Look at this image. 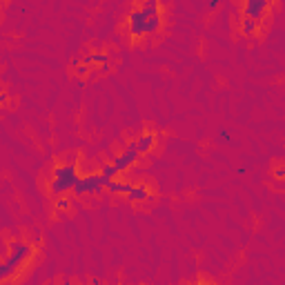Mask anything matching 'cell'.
<instances>
[{
  "label": "cell",
  "mask_w": 285,
  "mask_h": 285,
  "mask_svg": "<svg viewBox=\"0 0 285 285\" xmlns=\"http://www.w3.org/2000/svg\"><path fill=\"white\" fill-rule=\"evenodd\" d=\"M109 180L103 178L101 172H94V174H87V176H80L78 185L74 190V196H89V194H98L103 187H107Z\"/></svg>",
  "instance_id": "obj_4"
},
{
  "label": "cell",
  "mask_w": 285,
  "mask_h": 285,
  "mask_svg": "<svg viewBox=\"0 0 285 285\" xmlns=\"http://www.w3.org/2000/svg\"><path fill=\"white\" fill-rule=\"evenodd\" d=\"M269 9V2L265 0H245L243 2V18H252V20H259L265 16V11Z\"/></svg>",
  "instance_id": "obj_6"
},
{
  "label": "cell",
  "mask_w": 285,
  "mask_h": 285,
  "mask_svg": "<svg viewBox=\"0 0 285 285\" xmlns=\"http://www.w3.org/2000/svg\"><path fill=\"white\" fill-rule=\"evenodd\" d=\"M160 27H163V11H159V14H149V18H147V36L159 34Z\"/></svg>",
  "instance_id": "obj_11"
},
{
  "label": "cell",
  "mask_w": 285,
  "mask_h": 285,
  "mask_svg": "<svg viewBox=\"0 0 285 285\" xmlns=\"http://www.w3.org/2000/svg\"><path fill=\"white\" fill-rule=\"evenodd\" d=\"M83 63L89 65V67H94V65H98V67H105V65H109V56H107L105 52L85 53V56H83Z\"/></svg>",
  "instance_id": "obj_10"
},
{
  "label": "cell",
  "mask_w": 285,
  "mask_h": 285,
  "mask_svg": "<svg viewBox=\"0 0 285 285\" xmlns=\"http://www.w3.org/2000/svg\"><path fill=\"white\" fill-rule=\"evenodd\" d=\"M152 198V190H149L147 185H134V190L127 194V201L132 203H142V201H149Z\"/></svg>",
  "instance_id": "obj_9"
},
{
  "label": "cell",
  "mask_w": 285,
  "mask_h": 285,
  "mask_svg": "<svg viewBox=\"0 0 285 285\" xmlns=\"http://www.w3.org/2000/svg\"><path fill=\"white\" fill-rule=\"evenodd\" d=\"M274 178H285V167H276L274 169Z\"/></svg>",
  "instance_id": "obj_17"
},
{
  "label": "cell",
  "mask_w": 285,
  "mask_h": 285,
  "mask_svg": "<svg viewBox=\"0 0 285 285\" xmlns=\"http://www.w3.org/2000/svg\"><path fill=\"white\" fill-rule=\"evenodd\" d=\"M132 190H134V183H129V180H123V178H114V180H109V185H107V192H109V194L127 196Z\"/></svg>",
  "instance_id": "obj_8"
},
{
  "label": "cell",
  "mask_w": 285,
  "mask_h": 285,
  "mask_svg": "<svg viewBox=\"0 0 285 285\" xmlns=\"http://www.w3.org/2000/svg\"><path fill=\"white\" fill-rule=\"evenodd\" d=\"M154 145H156V134H154V132H142V134H138L136 147H138V154H141V156H147V154L154 149Z\"/></svg>",
  "instance_id": "obj_7"
},
{
  "label": "cell",
  "mask_w": 285,
  "mask_h": 285,
  "mask_svg": "<svg viewBox=\"0 0 285 285\" xmlns=\"http://www.w3.org/2000/svg\"><path fill=\"white\" fill-rule=\"evenodd\" d=\"M194 285H210L207 281H198V283H194Z\"/></svg>",
  "instance_id": "obj_19"
},
{
  "label": "cell",
  "mask_w": 285,
  "mask_h": 285,
  "mask_svg": "<svg viewBox=\"0 0 285 285\" xmlns=\"http://www.w3.org/2000/svg\"><path fill=\"white\" fill-rule=\"evenodd\" d=\"M218 136H221V138H223V141H232V134L227 132L225 127H221V129H218Z\"/></svg>",
  "instance_id": "obj_16"
},
{
  "label": "cell",
  "mask_w": 285,
  "mask_h": 285,
  "mask_svg": "<svg viewBox=\"0 0 285 285\" xmlns=\"http://www.w3.org/2000/svg\"><path fill=\"white\" fill-rule=\"evenodd\" d=\"M89 71H91V67H89V65H85V63H80V65H76V67H74V74L80 76V78H83V76H87Z\"/></svg>",
  "instance_id": "obj_15"
},
{
  "label": "cell",
  "mask_w": 285,
  "mask_h": 285,
  "mask_svg": "<svg viewBox=\"0 0 285 285\" xmlns=\"http://www.w3.org/2000/svg\"><path fill=\"white\" fill-rule=\"evenodd\" d=\"M60 285H69V279H67V276L63 279V283H60Z\"/></svg>",
  "instance_id": "obj_20"
},
{
  "label": "cell",
  "mask_w": 285,
  "mask_h": 285,
  "mask_svg": "<svg viewBox=\"0 0 285 285\" xmlns=\"http://www.w3.org/2000/svg\"><path fill=\"white\" fill-rule=\"evenodd\" d=\"M34 256V245L27 243V241H7L5 243V259H2V265H0V279L9 281L11 276L18 274V269L27 263V261Z\"/></svg>",
  "instance_id": "obj_1"
},
{
  "label": "cell",
  "mask_w": 285,
  "mask_h": 285,
  "mask_svg": "<svg viewBox=\"0 0 285 285\" xmlns=\"http://www.w3.org/2000/svg\"><path fill=\"white\" fill-rule=\"evenodd\" d=\"M98 172H101L103 174V178L105 180H114L118 176V169L114 167V165L111 163H105V165H101V169H98Z\"/></svg>",
  "instance_id": "obj_13"
},
{
  "label": "cell",
  "mask_w": 285,
  "mask_h": 285,
  "mask_svg": "<svg viewBox=\"0 0 285 285\" xmlns=\"http://www.w3.org/2000/svg\"><path fill=\"white\" fill-rule=\"evenodd\" d=\"M138 159H141V154H138L136 141H129V142L125 145V147H123L121 152L116 154V156H111V160H109V163L118 169V174H123V172H127V169L132 167V165L136 163Z\"/></svg>",
  "instance_id": "obj_5"
},
{
  "label": "cell",
  "mask_w": 285,
  "mask_h": 285,
  "mask_svg": "<svg viewBox=\"0 0 285 285\" xmlns=\"http://www.w3.org/2000/svg\"><path fill=\"white\" fill-rule=\"evenodd\" d=\"M89 283H91V285H103V283H101V279H91Z\"/></svg>",
  "instance_id": "obj_18"
},
{
  "label": "cell",
  "mask_w": 285,
  "mask_h": 285,
  "mask_svg": "<svg viewBox=\"0 0 285 285\" xmlns=\"http://www.w3.org/2000/svg\"><path fill=\"white\" fill-rule=\"evenodd\" d=\"M147 18L149 14L145 11L142 5H134L127 14V29H129V36L132 38H142L147 36Z\"/></svg>",
  "instance_id": "obj_3"
},
{
  "label": "cell",
  "mask_w": 285,
  "mask_h": 285,
  "mask_svg": "<svg viewBox=\"0 0 285 285\" xmlns=\"http://www.w3.org/2000/svg\"><path fill=\"white\" fill-rule=\"evenodd\" d=\"M80 176H78V167L74 163H63L53 167L52 174V183H49V192H52L56 198L67 192H74L76 185H78Z\"/></svg>",
  "instance_id": "obj_2"
},
{
  "label": "cell",
  "mask_w": 285,
  "mask_h": 285,
  "mask_svg": "<svg viewBox=\"0 0 285 285\" xmlns=\"http://www.w3.org/2000/svg\"><path fill=\"white\" fill-rule=\"evenodd\" d=\"M53 207H56V214H63L65 210H69V207H71V201H69L67 196H58V198H56V203H53Z\"/></svg>",
  "instance_id": "obj_14"
},
{
  "label": "cell",
  "mask_w": 285,
  "mask_h": 285,
  "mask_svg": "<svg viewBox=\"0 0 285 285\" xmlns=\"http://www.w3.org/2000/svg\"><path fill=\"white\" fill-rule=\"evenodd\" d=\"M256 32H259V20L241 16V34H243V36H254Z\"/></svg>",
  "instance_id": "obj_12"
}]
</instances>
